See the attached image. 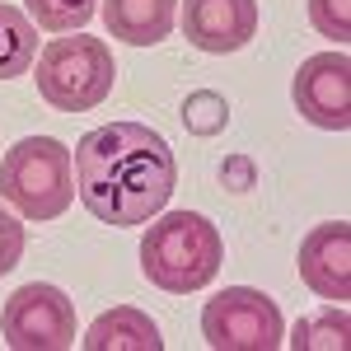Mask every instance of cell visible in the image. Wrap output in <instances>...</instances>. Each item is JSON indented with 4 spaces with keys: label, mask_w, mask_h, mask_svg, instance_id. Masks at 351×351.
Returning <instances> with one entry per match:
<instances>
[{
    "label": "cell",
    "mask_w": 351,
    "mask_h": 351,
    "mask_svg": "<svg viewBox=\"0 0 351 351\" xmlns=\"http://www.w3.org/2000/svg\"><path fill=\"white\" fill-rule=\"evenodd\" d=\"M38 94L52 104L56 112H89L112 94L117 66H112V47L104 38L89 33H71V38H52L38 52Z\"/></svg>",
    "instance_id": "277c9868"
},
{
    "label": "cell",
    "mask_w": 351,
    "mask_h": 351,
    "mask_svg": "<svg viewBox=\"0 0 351 351\" xmlns=\"http://www.w3.org/2000/svg\"><path fill=\"white\" fill-rule=\"evenodd\" d=\"M80 342L84 351H164L160 328L150 324V314H141L132 304H117L108 314H99Z\"/></svg>",
    "instance_id": "8fae6325"
},
{
    "label": "cell",
    "mask_w": 351,
    "mask_h": 351,
    "mask_svg": "<svg viewBox=\"0 0 351 351\" xmlns=\"http://www.w3.org/2000/svg\"><path fill=\"white\" fill-rule=\"evenodd\" d=\"M33 61H38V24L24 10L0 0V80L28 75Z\"/></svg>",
    "instance_id": "7c38bea8"
},
{
    "label": "cell",
    "mask_w": 351,
    "mask_h": 351,
    "mask_svg": "<svg viewBox=\"0 0 351 351\" xmlns=\"http://www.w3.org/2000/svg\"><path fill=\"white\" fill-rule=\"evenodd\" d=\"M300 276L319 300H332V304L351 300V225L347 220H328V225H314L304 234Z\"/></svg>",
    "instance_id": "9c48e42d"
},
{
    "label": "cell",
    "mask_w": 351,
    "mask_h": 351,
    "mask_svg": "<svg viewBox=\"0 0 351 351\" xmlns=\"http://www.w3.org/2000/svg\"><path fill=\"white\" fill-rule=\"evenodd\" d=\"M225 99L220 94H211V89H202V94H192L188 104H183V122H188L192 132H202V136H211L225 127Z\"/></svg>",
    "instance_id": "2e32d148"
},
{
    "label": "cell",
    "mask_w": 351,
    "mask_h": 351,
    "mask_svg": "<svg viewBox=\"0 0 351 351\" xmlns=\"http://www.w3.org/2000/svg\"><path fill=\"white\" fill-rule=\"evenodd\" d=\"M295 108L309 127H324V132H347L351 127V61L342 47L300 61Z\"/></svg>",
    "instance_id": "52a82bcc"
},
{
    "label": "cell",
    "mask_w": 351,
    "mask_h": 351,
    "mask_svg": "<svg viewBox=\"0 0 351 351\" xmlns=\"http://www.w3.org/2000/svg\"><path fill=\"white\" fill-rule=\"evenodd\" d=\"M0 202L24 220H56L75 202V164L56 136H24L0 160Z\"/></svg>",
    "instance_id": "3957f363"
},
{
    "label": "cell",
    "mask_w": 351,
    "mask_h": 351,
    "mask_svg": "<svg viewBox=\"0 0 351 351\" xmlns=\"http://www.w3.org/2000/svg\"><path fill=\"white\" fill-rule=\"evenodd\" d=\"M0 337L10 351H66L75 347V304L61 286L28 281L0 309Z\"/></svg>",
    "instance_id": "8992f818"
},
{
    "label": "cell",
    "mask_w": 351,
    "mask_h": 351,
    "mask_svg": "<svg viewBox=\"0 0 351 351\" xmlns=\"http://www.w3.org/2000/svg\"><path fill=\"white\" fill-rule=\"evenodd\" d=\"M104 24L132 47H155L178 24V0H104Z\"/></svg>",
    "instance_id": "30bf717a"
},
{
    "label": "cell",
    "mask_w": 351,
    "mask_h": 351,
    "mask_svg": "<svg viewBox=\"0 0 351 351\" xmlns=\"http://www.w3.org/2000/svg\"><path fill=\"white\" fill-rule=\"evenodd\" d=\"M309 24L342 47L351 38V0H309Z\"/></svg>",
    "instance_id": "9a60e30c"
},
{
    "label": "cell",
    "mask_w": 351,
    "mask_h": 351,
    "mask_svg": "<svg viewBox=\"0 0 351 351\" xmlns=\"http://www.w3.org/2000/svg\"><path fill=\"white\" fill-rule=\"evenodd\" d=\"M183 33L202 52H239L258 38V0H183Z\"/></svg>",
    "instance_id": "ba28073f"
},
{
    "label": "cell",
    "mask_w": 351,
    "mask_h": 351,
    "mask_svg": "<svg viewBox=\"0 0 351 351\" xmlns=\"http://www.w3.org/2000/svg\"><path fill=\"white\" fill-rule=\"evenodd\" d=\"M202 337L216 351H276L286 342L276 300L253 286H225L202 309Z\"/></svg>",
    "instance_id": "5b68a950"
},
{
    "label": "cell",
    "mask_w": 351,
    "mask_h": 351,
    "mask_svg": "<svg viewBox=\"0 0 351 351\" xmlns=\"http://www.w3.org/2000/svg\"><path fill=\"white\" fill-rule=\"evenodd\" d=\"M178 188V164L160 132L141 122L94 127L75 145V192L104 225H150Z\"/></svg>",
    "instance_id": "6da1fadb"
},
{
    "label": "cell",
    "mask_w": 351,
    "mask_h": 351,
    "mask_svg": "<svg viewBox=\"0 0 351 351\" xmlns=\"http://www.w3.org/2000/svg\"><path fill=\"white\" fill-rule=\"evenodd\" d=\"M19 258H24V216H10L0 206V276L19 267Z\"/></svg>",
    "instance_id": "e0dca14e"
},
{
    "label": "cell",
    "mask_w": 351,
    "mask_h": 351,
    "mask_svg": "<svg viewBox=\"0 0 351 351\" xmlns=\"http://www.w3.org/2000/svg\"><path fill=\"white\" fill-rule=\"evenodd\" d=\"M220 263H225V239L197 211H169L150 220L141 239V271L150 276V286H160L169 295H192L211 286Z\"/></svg>",
    "instance_id": "7a4b0ae2"
},
{
    "label": "cell",
    "mask_w": 351,
    "mask_h": 351,
    "mask_svg": "<svg viewBox=\"0 0 351 351\" xmlns=\"http://www.w3.org/2000/svg\"><path fill=\"white\" fill-rule=\"evenodd\" d=\"M286 342L295 351H314V347L342 351L347 347V309L337 304V309H324V314H314V319H300L295 332H291Z\"/></svg>",
    "instance_id": "5bb4252c"
},
{
    "label": "cell",
    "mask_w": 351,
    "mask_h": 351,
    "mask_svg": "<svg viewBox=\"0 0 351 351\" xmlns=\"http://www.w3.org/2000/svg\"><path fill=\"white\" fill-rule=\"evenodd\" d=\"M99 0H24V14L47 33H84Z\"/></svg>",
    "instance_id": "4fadbf2b"
}]
</instances>
